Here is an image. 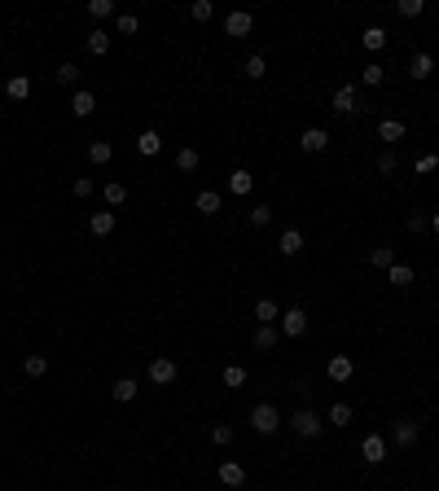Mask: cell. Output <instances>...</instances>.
<instances>
[{"label": "cell", "mask_w": 439, "mask_h": 491, "mask_svg": "<svg viewBox=\"0 0 439 491\" xmlns=\"http://www.w3.org/2000/svg\"><path fill=\"white\" fill-rule=\"evenodd\" d=\"M334 110L338 114H356V110H365V105H360V88H356V83H343V88L334 92Z\"/></svg>", "instance_id": "6"}, {"label": "cell", "mask_w": 439, "mask_h": 491, "mask_svg": "<svg viewBox=\"0 0 439 491\" xmlns=\"http://www.w3.org/2000/svg\"><path fill=\"white\" fill-rule=\"evenodd\" d=\"M246 224H251V229H268V224H272V207H268V202H255V207L246 211Z\"/></svg>", "instance_id": "26"}, {"label": "cell", "mask_w": 439, "mask_h": 491, "mask_svg": "<svg viewBox=\"0 0 439 491\" xmlns=\"http://www.w3.org/2000/svg\"><path fill=\"white\" fill-rule=\"evenodd\" d=\"M431 229H435V233H439V211H431Z\"/></svg>", "instance_id": "47"}, {"label": "cell", "mask_w": 439, "mask_h": 491, "mask_svg": "<svg viewBox=\"0 0 439 491\" xmlns=\"http://www.w3.org/2000/svg\"><path fill=\"white\" fill-rule=\"evenodd\" d=\"M246 79H264L268 75V62H264V57H259V53H251V57H246Z\"/></svg>", "instance_id": "34"}, {"label": "cell", "mask_w": 439, "mask_h": 491, "mask_svg": "<svg viewBox=\"0 0 439 491\" xmlns=\"http://www.w3.org/2000/svg\"><path fill=\"white\" fill-rule=\"evenodd\" d=\"M351 417H356V408H351V404H334V408H329V426H351Z\"/></svg>", "instance_id": "33"}, {"label": "cell", "mask_w": 439, "mask_h": 491, "mask_svg": "<svg viewBox=\"0 0 439 491\" xmlns=\"http://www.w3.org/2000/svg\"><path fill=\"white\" fill-rule=\"evenodd\" d=\"M114 31H119V35H136V31H141L136 14H119V18H114Z\"/></svg>", "instance_id": "38"}, {"label": "cell", "mask_w": 439, "mask_h": 491, "mask_svg": "<svg viewBox=\"0 0 439 491\" xmlns=\"http://www.w3.org/2000/svg\"><path fill=\"white\" fill-rule=\"evenodd\" d=\"M176 360H167V355H159V360H150V386H172L176 382Z\"/></svg>", "instance_id": "5"}, {"label": "cell", "mask_w": 439, "mask_h": 491, "mask_svg": "<svg viewBox=\"0 0 439 491\" xmlns=\"http://www.w3.org/2000/svg\"><path fill=\"white\" fill-rule=\"evenodd\" d=\"M369 263H374V268H391V263H396V250H391V246H374Z\"/></svg>", "instance_id": "36"}, {"label": "cell", "mask_w": 439, "mask_h": 491, "mask_svg": "<svg viewBox=\"0 0 439 491\" xmlns=\"http://www.w3.org/2000/svg\"><path fill=\"white\" fill-rule=\"evenodd\" d=\"M251 430H255V435H277V430H281V412L272 408V404H255V408H251Z\"/></svg>", "instance_id": "2"}, {"label": "cell", "mask_w": 439, "mask_h": 491, "mask_svg": "<svg viewBox=\"0 0 439 491\" xmlns=\"http://www.w3.org/2000/svg\"><path fill=\"white\" fill-rule=\"evenodd\" d=\"M299 149L303 154H325L329 149V132L325 127H307L303 136H299Z\"/></svg>", "instance_id": "8"}, {"label": "cell", "mask_w": 439, "mask_h": 491, "mask_svg": "<svg viewBox=\"0 0 439 491\" xmlns=\"http://www.w3.org/2000/svg\"><path fill=\"white\" fill-rule=\"evenodd\" d=\"M396 9H400V18H422V9H426V5H422V0H400Z\"/></svg>", "instance_id": "43"}, {"label": "cell", "mask_w": 439, "mask_h": 491, "mask_svg": "<svg viewBox=\"0 0 439 491\" xmlns=\"http://www.w3.org/2000/svg\"><path fill=\"white\" fill-rule=\"evenodd\" d=\"M426 224H431L426 215H409V229H413V233H426Z\"/></svg>", "instance_id": "46"}, {"label": "cell", "mask_w": 439, "mask_h": 491, "mask_svg": "<svg viewBox=\"0 0 439 491\" xmlns=\"http://www.w3.org/2000/svg\"><path fill=\"white\" fill-rule=\"evenodd\" d=\"M360 461H365V465H382V461H387V439H382V435H365Z\"/></svg>", "instance_id": "7"}, {"label": "cell", "mask_w": 439, "mask_h": 491, "mask_svg": "<svg viewBox=\"0 0 439 491\" xmlns=\"http://www.w3.org/2000/svg\"><path fill=\"white\" fill-rule=\"evenodd\" d=\"M198 167H203V154H198L194 145H181V149H176V171H198Z\"/></svg>", "instance_id": "15"}, {"label": "cell", "mask_w": 439, "mask_h": 491, "mask_svg": "<svg viewBox=\"0 0 439 491\" xmlns=\"http://www.w3.org/2000/svg\"><path fill=\"white\" fill-rule=\"evenodd\" d=\"M5 97H9V101H27V97H31V79H27V75H9V79H5Z\"/></svg>", "instance_id": "16"}, {"label": "cell", "mask_w": 439, "mask_h": 491, "mask_svg": "<svg viewBox=\"0 0 439 491\" xmlns=\"http://www.w3.org/2000/svg\"><path fill=\"white\" fill-rule=\"evenodd\" d=\"M277 250H281L286 259H294V255L303 250V233H299V229H286V233L277 237Z\"/></svg>", "instance_id": "18"}, {"label": "cell", "mask_w": 439, "mask_h": 491, "mask_svg": "<svg viewBox=\"0 0 439 491\" xmlns=\"http://www.w3.org/2000/svg\"><path fill=\"white\" fill-rule=\"evenodd\" d=\"M88 229H92V237H110L114 233V211H97Z\"/></svg>", "instance_id": "28"}, {"label": "cell", "mask_w": 439, "mask_h": 491, "mask_svg": "<svg viewBox=\"0 0 439 491\" xmlns=\"http://www.w3.org/2000/svg\"><path fill=\"white\" fill-rule=\"evenodd\" d=\"M272 320H281V307L272 303V298H259L255 303V325H272Z\"/></svg>", "instance_id": "23"}, {"label": "cell", "mask_w": 439, "mask_h": 491, "mask_svg": "<svg viewBox=\"0 0 439 491\" xmlns=\"http://www.w3.org/2000/svg\"><path fill=\"white\" fill-rule=\"evenodd\" d=\"M351 373H356L351 355H329V364H325V377L329 382H351Z\"/></svg>", "instance_id": "9"}, {"label": "cell", "mask_w": 439, "mask_h": 491, "mask_svg": "<svg viewBox=\"0 0 439 491\" xmlns=\"http://www.w3.org/2000/svg\"><path fill=\"white\" fill-rule=\"evenodd\" d=\"M22 368H27V377H44L49 373V355H40V351H31L27 360H22Z\"/></svg>", "instance_id": "31"}, {"label": "cell", "mask_w": 439, "mask_h": 491, "mask_svg": "<svg viewBox=\"0 0 439 491\" xmlns=\"http://www.w3.org/2000/svg\"><path fill=\"white\" fill-rule=\"evenodd\" d=\"M277 338H281V333L272 329V325H255V346H259V351H272Z\"/></svg>", "instance_id": "32"}, {"label": "cell", "mask_w": 439, "mask_h": 491, "mask_svg": "<svg viewBox=\"0 0 439 491\" xmlns=\"http://www.w3.org/2000/svg\"><path fill=\"white\" fill-rule=\"evenodd\" d=\"M211 443H216V448H229V443H233V426H211Z\"/></svg>", "instance_id": "39"}, {"label": "cell", "mask_w": 439, "mask_h": 491, "mask_svg": "<svg viewBox=\"0 0 439 491\" xmlns=\"http://www.w3.org/2000/svg\"><path fill=\"white\" fill-rule=\"evenodd\" d=\"M413 167H418V176H431L435 167H439V154H422V158L413 163Z\"/></svg>", "instance_id": "44"}, {"label": "cell", "mask_w": 439, "mask_h": 491, "mask_svg": "<svg viewBox=\"0 0 439 491\" xmlns=\"http://www.w3.org/2000/svg\"><path fill=\"white\" fill-rule=\"evenodd\" d=\"M307 333V311L303 307H286L281 311V338H303Z\"/></svg>", "instance_id": "4"}, {"label": "cell", "mask_w": 439, "mask_h": 491, "mask_svg": "<svg viewBox=\"0 0 439 491\" xmlns=\"http://www.w3.org/2000/svg\"><path fill=\"white\" fill-rule=\"evenodd\" d=\"M88 14L92 18H114V0H88Z\"/></svg>", "instance_id": "40"}, {"label": "cell", "mask_w": 439, "mask_h": 491, "mask_svg": "<svg viewBox=\"0 0 439 491\" xmlns=\"http://www.w3.org/2000/svg\"><path fill=\"white\" fill-rule=\"evenodd\" d=\"M136 154H141V158H159V154H163V136H159L154 127H145V132L136 136Z\"/></svg>", "instance_id": "10"}, {"label": "cell", "mask_w": 439, "mask_h": 491, "mask_svg": "<svg viewBox=\"0 0 439 491\" xmlns=\"http://www.w3.org/2000/svg\"><path fill=\"white\" fill-rule=\"evenodd\" d=\"M378 171H382V176H391V171H396V154H391V149H382V154H378Z\"/></svg>", "instance_id": "45"}, {"label": "cell", "mask_w": 439, "mask_h": 491, "mask_svg": "<svg viewBox=\"0 0 439 491\" xmlns=\"http://www.w3.org/2000/svg\"><path fill=\"white\" fill-rule=\"evenodd\" d=\"M360 83H365V88H382V83H387V66L382 62H369V66L360 70Z\"/></svg>", "instance_id": "27"}, {"label": "cell", "mask_w": 439, "mask_h": 491, "mask_svg": "<svg viewBox=\"0 0 439 491\" xmlns=\"http://www.w3.org/2000/svg\"><path fill=\"white\" fill-rule=\"evenodd\" d=\"M387 281L396 285V290H409V285L418 281V272H413L409 263H391V268H387Z\"/></svg>", "instance_id": "13"}, {"label": "cell", "mask_w": 439, "mask_h": 491, "mask_svg": "<svg viewBox=\"0 0 439 491\" xmlns=\"http://www.w3.org/2000/svg\"><path fill=\"white\" fill-rule=\"evenodd\" d=\"M189 14H194L198 22H207L211 14H216V5H211V0H194V5H189Z\"/></svg>", "instance_id": "42"}, {"label": "cell", "mask_w": 439, "mask_h": 491, "mask_svg": "<svg viewBox=\"0 0 439 491\" xmlns=\"http://www.w3.org/2000/svg\"><path fill=\"white\" fill-rule=\"evenodd\" d=\"M251 31H255V14H246V9H233V14L224 18V35H229V40H246Z\"/></svg>", "instance_id": "3"}, {"label": "cell", "mask_w": 439, "mask_h": 491, "mask_svg": "<svg viewBox=\"0 0 439 491\" xmlns=\"http://www.w3.org/2000/svg\"><path fill=\"white\" fill-rule=\"evenodd\" d=\"M435 491H439V487H435Z\"/></svg>", "instance_id": "48"}, {"label": "cell", "mask_w": 439, "mask_h": 491, "mask_svg": "<svg viewBox=\"0 0 439 491\" xmlns=\"http://www.w3.org/2000/svg\"><path fill=\"white\" fill-rule=\"evenodd\" d=\"M220 483H224V487H246V465L220 461Z\"/></svg>", "instance_id": "12"}, {"label": "cell", "mask_w": 439, "mask_h": 491, "mask_svg": "<svg viewBox=\"0 0 439 491\" xmlns=\"http://www.w3.org/2000/svg\"><path fill=\"white\" fill-rule=\"evenodd\" d=\"M251 189H255V176L246 171V167H237V171L229 176V194H237V198H246V194H251Z\"/></svg>", "instance_id": "19"}, {"label": "cell", "mask_w": 439, "mask_h": 491, "mask_svg": "<svg viewBox=\"0 0 439 491\" xmlns=\"http://www.w3.org/2000/svg\"><path fill=\"white\" fill-rule=\"evenodd\" d=\"M92 110H97V97H92L88 88H75V92H70V114H75V118H88Z\"/></svg>", "instance_id": "11"}, {"label": "cell", "mask_w": 439, "mask_h": 491, "mask_svg": "<svg viewBox=\"0 0 439 491\" xmlns=\"http://www.w3.org/2000/svg\"><path fill=\"white\" fill-rule=\"evenodd\" d=\"M422 435V426L418 421H396V448H413Z\"/></svg>", "instance_id": "22"}, {"label": "cell", "mask_w": 439, "mask_h": 491, "mask_svg": "<svg viewBox=\"0 0 439 491\" xmlns=\"http://www.w3.org/2000/svg\"><path fill=\"white\" fill-rule=\"evenodd\" d=\"M136 395H141V382L136 377H119L114 382V404H132Z\"/></svg>", "instance_id": "20"}, {"label": "cell", "mask_w": 439, "mask_h": 491, "mask_svg": "<svg viewBox=\"0 0 439 491\" xmlns=\"http://www.w3.org/2000/svg\"><path fill=\"white\" fill-rule=\"evenodd\" d=\"M101 198H105V207H110V211H119V207L127 202V185H123V180H110V185L101 189Z\"/></svg>", "instance_id": "21"}, {"label": "cell", "mask_w": 439, "mask_h": 491, "mask_svg": "<svg viewBox=\"0 0 439 491\" xmlns=\"http://www.w3.org/2000/svg\"><path fill=\"white\" fill-rule=\"evenodd\" d=\"M57 83L75 88V83H79V66H75V62H62V66H57Z\"/></svg>", "instance_id": "37"}, {"label": "cell", "mask_w": 439, "mask_h": 491, "mask_svg": "<svg viewBox=\"0 0 439 491\" xmlns=\"http://www.w3.org/2000/svg\"><path fill=\"white\" fill-rule=\"evenodd\" d=\"M360 44H365L369 53H382V49H387V31H382V27H365V31H360Z\"/></svg>", "instance_id": "24"}, {"label": "cell", "mask_w": 439, "mask_h": 491, "mask_svg": "<svg viewBox=\"0 0 439 491\" xmlns=\"http://www.w3.org/2000/svg\"><path fill=\"white\" fill-rule=\"evenodd\" d=\"M224 386H229V390H237V386H246V368L242 364H229V368H224Z\"/></svg>", "instance_id": "35"}, {"label": "cell", "mask_w": 439, "mask_h": 491, "mask_svg": "<svg viewBox=\"0 0 439 491\" xmlns=\"http://www.w3.org/2000/svg\"><path fill=\"white\" fill-rule=\"evenodd\" d=\"M409 75L418 79V83H422V79H431V75H435V57H431V53H413V62H409Z\"/></svg>", "instance_id": "17"}, {"label": "cell", "mask_w": 439, "mask_h": 491, "mask_svg": "<svg viewBox=\"0 0 439 491\" xmlns=\"http://www.w3.org/2000/svg\"><path fill=\"white\" fill-rule=\"evenodd\" d=\"M70 194H75L79 202H84V198H92V194H97V185H92V180H88V176H79V180H75V185H70Z\"/></svg>", "instance_id": "41"}, {"label": "cell", "mask_w": 439, "mask_h": 491, "mask_svg": "<svg viewBox=\"0 0 439 491\" xmlns=\"http://www.w3.org/2000/svg\"><path fill=\"white\" fill-rule=\"evenodd\" d=\"M290 430H294L299 439H316V435L325 430V417L316 412V408H299V412L290 417Z\"/></svg>", "instance_id": "1"}, {"label": "cell", "mask_w": 439, "mask_h": 491, "mask_svg": "<svg viewBox=\"0 0 439 491\" xmlns=\"http://www.w3.org/2000/svg\"><path fill=\"white\" fill-rule=\"evenodd\" d=\"M405 123H400V118H382V123H378V140H387V145H400V140H405Z\"/></svg>", "instance_id": "14"}, {"label": "cell", "mask_w": 439, "mask_h": 491, "mask_svg": "<svg viewBox=\"0 0 439 491\" xmlns=\"http://www.w3.org/2000/svg\"><path fill=\"white\" fill-rule=\"evenodd\" d=\"M110 158H114V145H110V140H92V145H88V163L105 167Z\"/></svg>", "instance_id": "29"}, {"label": "cell", "mask_w": 439, "mask_h": 491, "mask_svg": "<svg viewBox=\"0 0 439 491\" xmlns=\"http://www.w3.org/2000/svg\"><path fill=\"white\" fill-rule=\"evenodd\" d=\"M194 207L203 215H220V194H216V189H203V194L194 198Z\"/></svg>", "instance_id": "30"}, {"label": "cell", "mask_w": 439, "mask_h": 491, "mask_svg": "<svg viewBox=\"0 0 439 491\" xmlns=\"http://www.w3.org/2000/svg\"><path fill=\"white\" fill-rule=\"evenodd\" d=\"M88 53H92V57H105V53H110V31L92 27V31H88Z\"/></svg>", "instance_id": "25"}]
</instances>
